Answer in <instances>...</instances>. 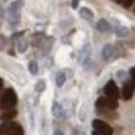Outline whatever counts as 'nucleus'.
<instances>
[{"mask_svg": "<svg viewBox=\"0 0 135 135\" xmlns=\"http://www.w3.org/2000/svg\"><path fill=\"white\" fill-rule=\"evenodd\" d=\"M16 103H18V97L14 90L11 88L5 89V91L3 93V95L0 98V109H3V110L11 109L16 105Z\"/></svg>", "mask_w": 135, "mask_h": 135, "instance_id": "1", "label": "nucleus"}, {"mask_svg": "<svg viewBox=\"0 0 135 135\" xmlns=\"http://www.w3.org/2000/svg\"><path fill=\"white\" fill-rule=\"evenodd\" d=\"M24 129L19 123L15 121H5L4 124L0 125V135H23Z\"/></svg>", "mask_w": 135, "mask_h": 135, "instance_id": "2", "label": "nucleus"}, {"mask_svg": "<svg viewBox=\"0 0 135 135\" xmlns=\"http://www.w3.org/2000/svg\"><path fill=\"white\" fill-rule=\"evenodd\" d=\"M20 11H21V1H14L8 9V21L13 28L19 25Z\"/></svg>", "mask_w": 135, "mask_h": 135, "instance_id": "3", "label": "nucleus"}, {"mask_svg": "<svg viewBox=\"0 0 135 135\" xmlns=\"http://www.w3.org/2000/svg\"><path fill=\"white\" fill-rule=\"evenodd\" d=\"M93 128L95 129L94 134L95 135H111L113 134V129L103 120H94L93 121Z\"/></svg>", "mask_w": 135, "mask_h": 135, "instance_id": "4", "label": "nucleus"}, {"mask_svg": "<svg viewBox=\"0 0 135 135\" xmlns=\"http://www.w3.org/2000/svg\"><path fill=\"white\" fill-rule=\"evenodd\" d=\"M97 108L98 109H110L114 110L118 108V101L114 98H99L97 100Z\"/></svg>", "mask_w": 135, "mask_h": 135, "instance_id": "5", "label": "nucleus"}, {"mask_svg": "<svg viewBox=\"0 0 135 135\" xmlns=\"http://www.w3.org/2000/svg\"><path fill=\"white\" fill-rule=\"evenodd\" d=\"M104 91H105V94L109 98L118 99V97H119V90H118V86H116V84L113 81V80L108 81V84H106L105 88H104Z\"/></svg>", "mask_w": 135, "mask_h": 135, "instance_id": "6", "label": "nucleus"}, {"mask_svg": "<svg viewBox=\"0 0 135 135\" xmlns=\"http://www.w3.org/2000/svg\"><path fill=\"white\" fill-rule=\"evenodd\" d=\"M133 91H134V88H133V84L130 83H125L124 86H123V98L125 100H129L133 97Z\"/></svg>", "mask_w": 135, "mask_h": 135, "instance_id": "7", "label": "nucleus"}, {"mask_svg": "<svg viewBox=\"0 0 135 135\" xmlns=\"http://www.w3.org/2000/svg\"><path fill=\"white\" fill-rule=\"evenodd\" d=\"M18 114V111L15 110V109H8V110H4V113L0 115V120L1 121H9L11 119H14L15 116Z\"/></svg>", "mask_w": 135, "mask_h": 135, "instance_id": "8", "label": "nucleus"}, {"mask_svg": "<svg viewBox=\"0 0 135 135\" xmlns=\"http://www.w3.org/2000/svg\"><path fill=\"white\" fill-rule=\"evenodd\" d=\"M53 114L55 118H64V109L63 106L60 105L59 103H54L53 104Z\"/></svg>", "mask_w": 135, "mask_h": 135, "instance_id": "9", "label": "nucleus"}, {"mask_svg": "<svg viewBox=\"0 0 135 135\" xmlns=\"http://www.w3.org/2000/svg\"><path fill=\"white\" fill-rule=\"evenodd\" d=\"M97 28L99 31H103V33H106V31H110V24L106 21L105 19H101L98 21Z\"/></svg>", "mask_w": 135, "mask_h": 135, "instance_id": "10", "label": "nucleus"}, {"mask_svg": "<svg viewBox=\"0 0 135 135\" xmlns=\"http://www.w3.org/2000/svg\"><path fill=\"white\" fill-rule=\"evenodd\" d=\"M79 13H80V16H81L83 19L89 20V21H91L93 18H94V14H93V11H91L90 9H88V8H81Z\"/></svg>", "mask_w": 135, "mask_h": 135, "instance_id": "11", "label": "nucleus"}, {"mask_svg": "<svg viewBox=\"0 0 135 135\" xmlns=\"http://www.w3.org/2000/svg\"><path fill=\"white\" fill-rule=\"evenodd\" d=\"M16 48H18V51L19 53H25V50L28 49V40L24 38H21L18 40V44H16Z\"/></svg>", "mask_w": 135, "mask_h": 135, "instance_id": "12", "label": "nucleus"}, {"mask_svg": "<svg viewBox=\"0 0 135 135\" xmlns=\"http://www.w3.org/2000/svg\"><path fill=\"white\" fill-rule=\"evenodd\" d=\"M111 55H113V46H111L110 44H106L104 49H103V58L108 60V59L111 58Z\"/></svg>", "mask_w": 135, "mask_h": 135, "instance_id": "13", "label": "nucleus"}, {"mask_svg": "<svg viewBox=\"0 0 135 135\" xmlns=\"http://www.w3.org/2000/svg\"><path fill=\"white\" fill-rule=\"evenodd\" d=\"M115 33L118 36L123 38V36H126V35H128V29H126L125 26H118L115 30Z\"/></svg>", "mask_w": 135, "mask_h": 135, "instance_id": "14", "label": "nucleus"}, {"mask_svg": "<svg viewBox=\"0 0 135 135\" xmlns=\"http://www.w3.org/2000/svg\"><path fill=\"white\" fill-rule=\"evenodd\" d=\"M38 70H39L38 63H36V61H30V64H29V71L33 75H36V74H38Z\"/></svg>", "mask_w": 135, "mask_h": 135, "instance_id": "15", "label": "nucleus"}, {"mask_svg": "<svg viewBox=\"0 0 135 135\" xmlns=\"http://www.w3.org/2000/svg\"><path fill=\"white\" fill-rule=\"evenodd\" d=\"M64 83H65V74L64 73H59L56 75V85L58 86H63Z\"/></svg>", "mask_w": 135, "mask_h": 135, "instance_id": "16", "label": "nucleus"}, {"mask_svg": "<svg viewBox=\"0 0 135 135\" xmlns=\"http://www.w3.org/2000/svg\"><path fill=\"white\" fill-rule=\"evenodd\" d=\"M44 89H45V83H44L43 80H40V81H38V84L35 85V90L40 93V91H43Z\"/></svg>", "mask_w": 135, "mask_h": 135, "instance_id": "17", "label": "nucleus"}, {"mask_svg": "<svg viewBox=\"0 0 135 135\" xmlns=\"http://www.w3.org/2000/svg\"><path fill=\"white\" fill-rule=\"evenodd\" d=\"M6 43H8L6 38H5L4 35H0V50H3L6 46Z\"/></svg>", "mask_w": 135, "mask_h": 135, "instance_id": "18", "label": "nucleus"}, {"mask_svg": "<svg viewBox=\"0 0 135 135\" xmlns=\"http://www.w3.org/2000/svg\"><path fill=\"white\" fill-rule=\"evenodd\" d=\"M130 75H131V84H133V88H134V90H135V68L131 69Z\"/></svg>", "mask_w": 135, "mask_h": 135, "instance_id": "19", "label": "nucleus"}, {"mask_svg": "<svg viewBox=\"0 0 135 135\" xmlns=\"http://www.w3.org/2000/svg\"><path fill=\"white\" fill-rule=\"evenodd\" d=\"M73 8H74V9H76L78 8V5H79V0H73Z\"/></svg>", "mask_w": 135, "mask_h": 135, "instance_id": "20", "label": "nucleus"}, {"mask_svg": "<svg viewBox=\"0 0 135 135\" xmlns=\"http://www.w3.org/2000/svg\"><path fill=\"white\" fill-rule=\"evenodd\" d=\"M3 84H4V83H3V79H1V78H0V90H1V89H3Z\"/></svg>", "mask_w": 135, "mask_h": 135, "instance_id": "21", "label": "nucleus"}, {"mask_svg": "<svg viewBox=\"0 0 135 135\" xmlns=\"http://www.w3.org/2000/svg\"><path fill=\"white\" fill-rule=\"evenodd\" d=\"M114 1H116V3H121L123 0H114Z\"/></svg>", "mask_w": 135, "mask_h": 135, "instance_id": "22", "label": "nucleus"}]
</instances>
